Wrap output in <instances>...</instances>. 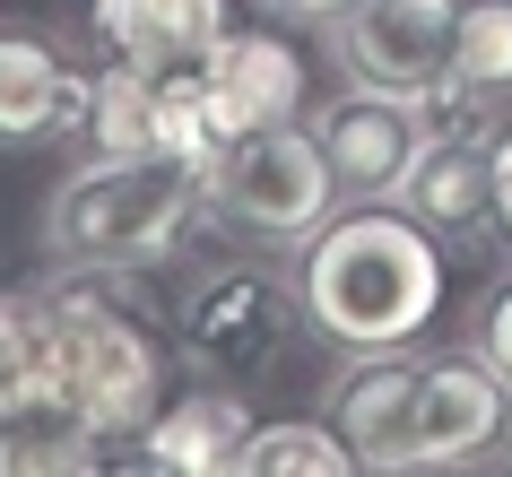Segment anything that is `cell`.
Masks as SVG:
<instances>
[{
  "label": "cell",
  "mask_w": 512,
  "mask_h": 477,
  "mask_svg": "<svg viewBox=\"0 0 512 477\" xmlns=\"http://www.w3.org/2000/svg\"><path fill=\"white\" fill-rule=\"evenodd\" d=\"M296 313L339 356L417 347L443 313V235L417 226L400 200H356L304 235Z\"/></svg>",
  "instance_id": "obj_1"
},
{
  "label": "cell",
  "mask_w": 512,
  "mask_h": 477,
  "mask_svg": "<svg viewBox=\"0 0 512 477\" xmlns=\"http://www.w3.org/2000/svg\"><path fill=\"white\" fill-rule=\"evenodd\" d=\"M452 79L478 87V96H504L512 87V0H460Z\"/></svg>",
  "instance_id": "obj_16"
},
{
  "label": "cell",
  "mask_w": 512,
  "mask_h": 477,
  "mask_svg": "<svg viewBox=\"0 0 512 477\" xmlns=\"http://www.w3.org/2000/svg\"><path fill=\"white\" fill-rule=\"evenodd\" d=\"M452 35H460V0H348L330 18V53H339L348 87L426 96L434 79H452Z\"/></svg>",
  "instance_id": "obj_7"
},
{
  "label": "cell",
  "mask_w": 512,
  "mask_h": 477,
  "mask_svg": "<svg viewBox=\"0 0 512 477\" xmlns=\"http://www.w3.org/2000/svg\"><path fill=\"white\" fill-rule=\"evenodd\" d=\"M486 226L512 243V122L495 131V148H486Z\"/></svg>",
  "instance_id": "obj_18"
},
{
  "label": "cell",
  "mask_w": 512,
  "mask_h": 477,
  "mask_svg": "<svg viewBox=\"0 0 512 477\" xmlns=\"http://www.w3.org/2000/svg\"><path fill=\"white\" fill-rule=\"evenodd\" d=\"M87 27L105 44V61H139V70H200L209 44L235 18L226 0H87Z\"/></svg>",
  "instance_id": "obj_12"
},
{
  "label": "cell",
  "mask_w": 512,
  "mask_h": 477,
  "mask_svg": "<svg viewBox=\"0 0 512 477\" xmlns=\"http://www.w3.org/2000/svg\"><path fill=\"white\" fill-rule=\"evenodd\" d=\"M330 425L356 443V469H469L512 434V391L486 356H408L374 347L339 373Z\"/></svg>",
  "instance_id": "obj_2"
},
{
  "label": "cell",
  "mask_w": 512,
  "mask_h": 477,
  "mask_svg": "<svg viewBox=\"0 0 512 477\" xmlns=\"http://www.w3.org/2000/svg\"><path fill=\"white\" fill-rule=\"evenodd\" d=\"M44 391V295H0V417Z\"/></svg>",
  "instance_id": "obj_17"
},
{
  "label": "cell",
  "mask_w": 512,
  "mask_h": 477,
  "mask_svg": "<svg viewBox=\"0 0 512 477\" xmlns=\"http://www.w3.org/2000/svg\"><path fill=\"white\" fill-rule=\"evenodd\" d=\"M348 469H356V443L330 417L252 425L243 434V460H235V477H348Z\"/></svg>",
  "instance_id": "obj_15"
},
{
  "label": "cell",
  "mask_w": 512,
  "mask_h": 477,
  "mask_svg": "<svg viewBox=\"0 0 512 477\" xmlns=\"http://www.w3.org/2000/svg\"><path fill=\"white\" fill-rule=\"evenodd\" d=\"M313 139H322V157H330V174H339V191H348V200H391V191H400V174L417 165V148H426V122H417V105H408V96L348 87L339 105L313 113Z\"/></svg>",
  "instance_id": "obj_10"
},
{
  "label": "cell",
  "mask_w": 512,
  "mask_h": 477,
  "mask_svg": "<svg viewBox=\"0 0 512 477\" xmlns=\"http://www.w3.org/2000/svg\"><path fill=\"white\" fill-rule=\"evenodd\" d=\"M44 417L87 443H139V425L165 408V347L148 321L113 304V269H70L44 287Z\"/></svg>",
  "instance_id": "obj_3"
},
{
  "label": "cell",
  "mask_w": 512,
  "mask_h": 477,
  "mask_svg": "<svg viewBox=\"0 0 512 477\" xmlns=\"http://www.w3.org/2000/svg\"><path fill=\"white\" fill-rule=\"evenodd\" d=\"M79 131L96 139V157H165V165H209L217 157V131L200 113V79L191 70L105 61Z\"/></svg>",
  "instance_id": "obj_6"
},
{
  "label": "cell",
  "mask_w": 512,
  "mask_h": 477,
  "mask_svg": "<svg viewBox=\"0 0 512 477\" xmlns=\"http://www.w3.org/2000/svg\"><path fill=\"white\" fill-rule=\"evenodd\" d=\"M87 96H96V79L70 70L44 35L0 27V148H35V139L79 131Z\"/></svg>",
  "instance_id": "obj_11"
},
{
  "label": "cell",
  "mask_w": 512,
  "mask_h": 477,
  "mask_svg": "<svg viewBox=\"0 0 512 477\" xmlns=\"http://www.w3.org/2000/svg\"><path fill=\"white\" fill-rule=\"evenodd\" d=\"M296 287H278L270 269H217L183 295V356L200 373H261L287 347Z\"/></svg>",
  "instance_id": "obj_9"
},
{
  "label": "cell",
  "mask_w": 512,
  "mask_h": 477,
  "mask_svg": "<svg viewBox=\"0 0 512 477\" xmlns=\"http://www.w3.org/2000/svg\"><path fill=\"white\" fill-rule=\"evenodd\" d=\"M191 79H200V113H209L217 148L243 139V131L304 122V61H296V44L270 35V27H226Z\"/></svg>",
  "instance_id": "obj_8"
},
{
  "label": "cell",
  "mask_w": 512,
  "mask_h": 477,
  "mask_svg": "<svg viewBox=\"0 0 512 477\" xmlns=\"http://www.w3.org/2000/svg\"><path fill=\"white\" fill-rule=\"evenodd\" d=\"M209 209L200 165H165V157H96L70 183H53L44 200V261L53 269H113L139 278L157 269L174 243L191 235V217Z\"/></svg>",
  "instance_id": "obj_4"
},
{
  "label": "cell",
  "mask_w": 512,
  "mask_h": 477,
  "mask_svg": "<svg viewBox=\"0 0 512 477\" xmlns=\"http://www.w3.org/2000/svg\"><path fill=\"white\" fill-rule=\"evenodd\" d=\"M270 9H278V18H304V27H330L348 0H270Z\"/></svg>",
  "instance_id": "obj_20"
},
{
  "label": "cell",
  "mask_w": 512,
  "mask_h": 477,
  "mask_svg": "<svg viewBox=\"0 0 512 477\" xmlns=\"http://www.w3.org/2000/svg\"><path fill=\"white\" fill-rule=\"evenodd\" d=\"M478 356L495 373H504V391H512V287L495 295V304H486V330H478Z\"/></svg>",
  "instance_id": "obj_19"
},
{
  "label": "cell",
  "mask_w": 512,
  "mask_h": 477,
  "mask_svg": "<svg viewBox=\"0 0 512 477\" xmlns=\"http://www.w3.org/2000/svg\"><path fill=\"white\" fill-rule=\"evenodd\" d=\"M200 191H209V209L226 217V226H243V235H261V243H304V235L330 217L339 174H330L313 122H278V131L226 139V148L200 165Z\"/></svg>",
  "instance_id": "obj_5"
},
{
  "label": "cell",
  "mask_w": 512,
  "mask_h": 477,
  "mask_svg": "<svg viewBox=\"0 0 512 477\" xmlns=\"http://www.w3.org/2000/svg\"><path fill=\"white\" fill-rule=\"evenodd\" d=\"M486 148H495V139H426L391 200H400L417 226H434V235H469L486 217Z\"/></svg>",
  "instance_id": "obj_14"
},
{
  "label": "cell",
  "mask_w": 512,
  "mask_h": 477,
  "mask_svg": "<svg viewBox=\"0 0 512 477\" xmlns=\"http://www.w3.org/2000/svg\"><path fill=\"white\" fill-rule=\"evenodd\" d=\"M243 434H252L243 399L226 391V382H209V391L174 399V408H157V417L139 425V469H157V477H226L243 460Z\"/></svg>",
  "instance_id": "obj_13"
}]
</instances>
